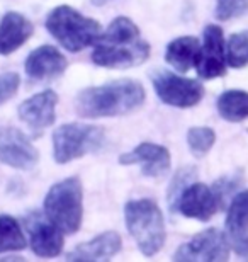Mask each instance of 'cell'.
<instances>
[{
	"label": "cell",
	"instance_id": "obj_1",
	"mask_svg": "<svg viewBox=\"0 0 248 262\" xmlns=\"http://www.w3.org/2000/svg\"><path fill=\"white\" fill-rule=\"evenodd\" d=\"M94 45L92 61L104 68L136 67L150 56V45L141 38L138 26L124 15L116 17Z\"/></svg>",
	"mask_w": 248,
	"mask_h": 262
},
{
	"label": "cell",
	"instance_id": "obj_2",
	"mask_svg": "<svg viewBox=\"0 0 248 262\" xmlns=\"http://www.w3.org/2000/svg\"><path fill=\"white\" fill-rule=\"evenodd\" d=\"M145 89L133 78L88 87L77 96L75 109L82 118H114L133 113L145 102Z\"/></svg>",
	"mask_w": 248,
	"mask_h": 262
},
{
	"label": "cell",
	"instance_id": "obj_3",
	"mask_svg": "<svg viewBox=\"0 0 248 262\" xmlns=\"http://www.w3.org/2000/svg\"><path fill=\"white\" fill-rule=\"evenodd\" d=\"M126 227L134 238L140 252L153 257L165 244V223L160 208L151 199H134L124 206Z\"/></svg>",
	"mask_w": 248,
	"mask_h": 262
},
{
	"label": "cell",
	"instance_id": "obj_4",
	"mask_svg": "<svg viewBox=\"0 0 248 262\" xmlns=\"http://www.w3.org/2000/svg\"><path fill=\"white\" fill-rule=\"evenodd\" d=\"M46 29L63 48L78 53L88 48L100 36V24L91 17H85L78 10L68 5L53 9L46 17Z\"/></svg>",
	"mask_w": 248,
	"mask_h": 262
},
{
	"label": "cell",
	"instance_id": "obj_5",
	"mask_svg": "<svg viewBox=\"0 0 248 262\" xmlns=\"http://www.w3.org/2000/svg\"><path fill=\"white\" fill-rule=\"evenodd\" d=\"M44 214L63 233L78 232L83 218V189L77 177L56 182L44 198Z\"/></svg>",
	"mask_w": 248,
	"mask_h": 262
},
{
	"label": "cell",
	"instance_id": "obj_6",
	"mask_svg": "<svg viewBox=\"0 0 248 262\" xmlns=\"http://www.w3.org/2000/svg\"><path fill=\"white\" fill-rule=\"evenodd\" d=\"M104 140V129L92 124H61L53 133V155L58 164H68L87 154L97 151Z\"/></svg>",
	"mask_w": 248,
	"mask_h": 262
},
{
	"label": "cell",
	"instance_id": "obj_7",
	"mask_svg": "<svg viewBox=\"0 0 248 262\" xmlns=\"http://www.w3.org/2000/svg\"><path fill=\"white\" fill-rule=\"evenodd\" d=\"M153 87L160 101L173 107H192L204 96V87L197 80L172 72H158L153 78Z\"/></svg>",
	"mask_w": 248,
	"mask_h": 262
},
{
	"label": "cell",
	"instance_id": "obj_8",
	"mask_svg": "<svg viewBox=\"0 0 248 262\" xmlns=\"http://www.w3.org/2000/svg\"><path fill=\"white\" fill-rule=\"evenodd\" d=\"M39 154L22 131L0 126V162L12 169L31 170L38 164Z\"/></svg>",
	"mask_w": 248,
	"mask_h": 262
},
{
	"label": "cell",
	"instance_id": "obj_9",
	"mask_svg": "<svg viewBox=\"0 0 248 262\" xmlns=\"http://www.w3.org/2000/svg\"><path fill=\"white\" fill-rule=\"evenodd\" d=\"M230 244L219 230L209 228L184 244L173 254L175 260H228Z\"/></svg>",
	"mask_w": 248,
	"mask_h": 262
},
{
	"label": "cell",
	"instance_id": "obj_10",
	"mask_svg": "<svg viewBox=\"0 0 248 262\" xmlns=\"http://www.w3.org/2000/svg\"><path fill=\"white\" fill-rule=\"evenodd\" d=\"M31 249L38 257H56L63 250V232L41 213H31L24 220Z\"/></svg>",
	"mask_w": 248,
	"mask_h": 262
},
{
	"label": "cell",
	"instance_id": "obj_11",
	"mask_svg": "<svg viewBox=\"0 0 248 262\" xmlns=\"http://www.w3.org/2000/svg\"><path fill=\"white\" fill-rule=\"evenodd\" d=\"M226 53H224V38L223 29L219 26L209 24L204 29V43L200 46L196 67L199 77L211 80L216 77H223L226 73Z\"/></svg>",
	"mask_w": 248,
	"mask_h": 262
},
{
	"label": "cell",
	"instance_id": "obj_12",
	"mask_svg": "<svg viewBox=\"0 0 248 262\" xmlns=\"http://www.w3.org/2000/svg\"><path fill=\"white\" fill-rule=\"evenodd\" d=\"M58 96L53 91H43L36 96L26 99L20 104L17 113L20 121L28 124L33 136H41L46 128H50L56 119Z\"/></svg>",
	"mask_w": 248,
	"mask_h": 262
},
{
	"label": "cell",
	"instance_id": "obj_13",
	"mask_svg": "<svg viewBox=\"0 0 248 262\" xmlns=\"http://www.w3.org/2000/svg\"><path fill=\"white\" fill-rule=\"evenodd\" d=\"M178 211L184 216L199 220V222H208L219 209V201L216 198V192L206 184H189L182 189L181 194L175 199Z\"/></svg>",
	"mask_w": 248,
	"mask_h": 262
},
{
	"label": "cell",
	"instance_id": "obj_14",
	"mask_svg": "<svg viewBox=\"0 0 248 262\" xmlns=\"http://www.w3.org/2000/svg\"><path fill=\"white\" fill-rule=\"evenodd\" d=\"M226 238L240 257L248 255V191L238 192L226 214Z\"/></svg>",
	"mask_w": 248,
	"mask_h": 262
},
{
	"label": "cell",
	"instance_id": "obj_15",
	"mask_svg": "<svg viewBox=\"0 0 248 262\" xmlns=\"http://www.w3.org/2000/svg\"><path fill=\"white\" fill-rule=\"evenodd\" d=\"M66 58L55 46L44 45L31 51L24 63V68L31 80L48 82L61 77L66 70Z\"/></svg>",
	"mask_w": 248,
	"mask_h": 262
},
{
	"label": "cell",
	"instance_id": "obj_16",
	"mask_svg": "<svg viewBox=\"0 0 248 262\" xmlns=\"http://www.w3.org/2000/svg\"><path fill=\"white\" fill-rule=\"evenodd\" d=\"M121 165H143V176L146 177H162L168 172L170 167V151L165 146L156 143H141L128 154L119 157Z\"/></svg>",
	"mask_w": 248,
	"mask_h": 262
},
{
	"label": "cell",
	"instance_id": "obj_17",
	"mask_svg": "<svg viewBox=\"0 0 248 262\" xmlns=\"http://www.w3.org/2000/svg\"><path fill=\"white\" fill-rule=\"evenodd\" d=\"M34 33L33 23L19 12H7L0 20V55L17 51Z\"/></svg>",
	"mask_w": 248,
	"mask_h": 262
},
{
	"label": "cell",
	"instance_id": "obj_18",
	"mask_svg": "<svg viewBox=\"0 0 248 262\" xmlns=\"http://www.w3.org/2000/svg\"><path fill=\"white\" fill-rule=\"evenodd\" d=\"M123 240L119 233L116 232H105L97 235L96 238L88 240L85 244L77 245L75 250H72L66 255L68 260H104L110 259L119 254Z\"/></svg>",
	"mask_w": 248,
	"mask_h": 262
},
{
	"label": "cell",
	"instance_id": "obj_19",
	"mask_svg": "<svg viewBox=\"0 0 248 262\" xmlns=\"http://www.w3.org/2000/svg\"><path fill=\"white\" fill-rule=\"evenodd\" d=\"M200 45L194 36H182L168 43L165 50L167 63L175 68L177 72L186 73L196 65Z\"/></svg>",
	"mask_w": 248,
	"mask_h": 262
},
{
	"label": "cell",
	"instance_id": "obj_20",
	"mask_svg": "<svg viewBox=\"0 0 248 262\" xmlns=\"http://www.w3.org/2000/svg\"><path fill=\"white\" fill-rule=\"evenodd\" d=\"M219 116L230 123H240L248 118V92L226 91L218 99Z\"/></svg>",
	"mask_w": 248,
	"mask_h": 262
},
{
	"label": "cell",
	"instance_id": "obj_21",
	"mask_svg": "<svg viewBox=\"0 0 248 262\" xmlns=\"http://www.w3.org/2000/svg\"><path fill=\"white\" fill-rule=\"evenodd\" d=\"M26 249V237L19 222L9 214H0V254Z\"/></svg>",
	"mask_w": 248,
	"mask_h": 262
},
{
	"label": "cell",
	"instance_id": "obj_22",
	"mask_svg": "<svg viewBox=\"0 0 248 262\" xmlns=\"http://www.w3.org/2000/svg\"><path fill=\"white\" fill-rule=\"evenodd\" d=\"M216 141V133L213 128L208 126H194L187 131V143L189 148L196 157H204L213 148Z\"/></svg>",
	"mask_w": 248,
	"mask_h": 262
},
{
	"label": "cell",
	"instance_id": "obj_23",
	"mask_svg": "<svg viewBox=\"0 0 248 262\" xmlns=\"http://www.w3.org/2000/svg\"><path fill=\"white\" fill-rule=\"evenodd\" d=\"M226 60L231 68H243L248 65V31L231 36L228 41Z\"/></svg>",
	"mask_w": 248,
	"mask_h": 262
},
{
	"label": "cell",
	"instance_id": "obj_24",
	"mask_svg": "<svg viewBox=\"0 0 248 262\" xmlns=\"http://www.w3.org/2000/svg\"><path fill=\"white\" fill-rule=\"evenodd\" d=\"M248 12V0H216V17L219 20H230Z\"/></svg>",
	"mask_w": 248,
	"mask_h": 262
},
{
	"label": "cell",
	"instance_id": "obj_25",
	"mask_svg": "<svg viewBox=\"0 0 248 262\" xmlns=\"http://www.w3.org/2000/svg\"><path fill=\"white\" fill-rule=\"evenodd\" d=\"M20 78L15 72H7L0 75V106L5 104L10 97L19 91Z\"/></svg>",
	"mask_w": 248,
	"mask_h": 262
},
{
	"label": "cell",
	"instance_id": "obj_26",
	"mask_svg": "<svg viewBox=\"0 0 248 262\" xmlns=\"http://www.w3.org/2000/svg\"><path fill=\"white\" fill-rule=\"evenodd\" d=\"M241 184V179L236 176H228V177H221V179L216 182L214 186V192H216V198H218L219 201V206L221 204L226 203V199L231 194V192H235L238 189V186Z\"/></svg>",
	"mask_w": 248,
	"mask_h": 262
},
{
	"label": "cell",
	"instance_id": "obj_27",
	"mask_svg": "<svg viewBox=\"0 0 248 262\" xmlns=\"http://www.w3.org/2000/svg\"><path fill=\"white\" fill-rule=\"evenodd\" d=\"M194 176H196V170L189 169V167L178 170L177 176L173 177V182H172V186H170V191H168V201H170L172 204L175 203L177 196L181 194L184 187L189 186V181L194 179Z\"/></svg>",
	"mask_w": 248,
	"mask_h": 262
},
{
	"label": "cell",
	"instance_id": "obj_28",
	"mask_svg": "<svg viewBox=\"0 0 248 262\" xmlns=\"http://www.w3.org/2000/svg\"><path fill=\"white\" fill-rule=\"evenodd\" d=\"M96 4H104V0H96Z\"/></svg>",
	"mask_w": 248,
	"mask_h": 262
}]
</instances>
